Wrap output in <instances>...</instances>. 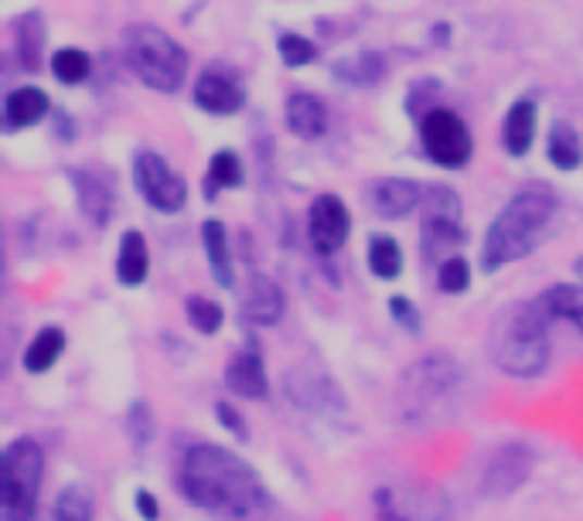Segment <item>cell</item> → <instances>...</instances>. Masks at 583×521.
<instances>
[{
  "label": "cell",
  "mask_w": 583,
  "mask_h": 521,
  "mask_svg": "<svg viewBox=\"0 0 583 521\" xmlns=\"http://www.w3.org/2000/svg\"><path fill=\"white\" fill-rule=\"evenodd\" d=\"M182 491L185 498L222 518L246 521L266 508V491L257 471L236 454L198 443L182 460Z\"/></svg>",
  "instance_id": "1"
},
{
  "label": "cell",
  "mask_w": 583,
  "mask_h": 521,
  "mask_svg": "<svg viewBox=\"0 0 583 521\" xmlns=\"http://www.w3.org/2000/svg\"><path fill=\"white\" fill-rule=\"evenodd\" d=\"M560 212V201L546 188H525L495 215L481 246V270L495 273L509 263H519L529 252H536L539 243L549 236V228Z\"/></svg>",
  "instance_id": "2"
},
{
  "label": "cell",
  "mask_w": 583,
  "mask_h": 521,
  "mask_svg": "<svg viewBox=\"0 0 583 521\" xmlns=\"http://www.w3.org/2000/svg\"><path fill=\"white\" fill-rule=\"evenodd\" d=\"M549 310L543 300L509 303L492 321L488 355L505 375L536 379L549 364Z\"/></svg>",
  "instance_id": "3"
},
{
  "label": "cell",
  "mask_w": 583,
  "mask_h": 521,
  "mask_svg": "<svg viewBox=\"0 0 583 521\" xmlns=\"http://www.w3.org/2000/svg\"><path fill=\"white\" fill-rule=\"evenodd\" d=\"M123 59L150 92H177L188 79V51L158 24H134L123 35Z\"/></svg>",
  "instance_id": "4"
},
{
  "label": "cell",
  "mask_w": 583,
  "mask_h": 521,
  "mask_svg": "<svg viewBox=\"0 0 583 521\" xmlns=\"http://www.w3.org/2000/svg\"><path fill=\"white\" fill-rule=\"evenodd\" d=\"M464 382V369L450 355H426L413 361L399 379L396 402L407 420H423L444 399L454 396V388Z\"/></svg>",
  "instance_id": "5"
},
{
  "label": "cell",
  "mask_w": 583,
  "mask_h": 521,
  "mask_svg": "<svg viewBox=\"0 0 583 521\" xmlns=\"http://www.w3.org/2000/svg\"><path fill=\"white\" fill-rule=\"evenodd\" d=\"M4 511L8 521H35L45 477V454L35 439H14L4 450Z\"/></svg>",
  "instance_id": "6"
},
{
  "label": "cell",
  "mask_w": 583,
  "mask_h": 521,
  "mask_svg": "<svg viewBox=\"0 0 583 521\" xmlns=\"http://www.w3.org/2000/svg\"><path fill=\"white\" fill-rule=\"evenodd\" d=\"M420 140H423L426 158L441 168H450V171L464 168L474 153L471 126L454 110H444V107H430L420 116Z\"/></svg>",
  "instance_id": "7"
},
{
  "label": "cell",
  "mask_w": 583,
  "mask_h": 521,
  "mask_svg": "<svg viewBox=\"0 0 583 521\" xmlns=\"http://www.w3.org/2000/svg\"><path fill=\"white\" fill-rule=\"evenodd\" d=\"M134 181H137L140 198H144L150 208L164 212V215L182 212L185 201H188L185 177L177 174V171L161 158V153H154V150H140L137 158H134Z\"/></svg>",
  "instance_id": "8"
},
{
  "label": "cell",
  "mask_w": 583,
  "mask_h": 521,
  "mask_svg": "<svg viewBox=\"0 0 583 521\" xmlns=\"http://www.w3.org/2000/svg\"><path fill=\"white\" fill-rule=\"evenodd\" d=\"M464 239L461 198L454 188L437 185L423 195V246L426 252H444Z\"/></svg>",
  "instance_id": "9"
},
{
  "label": "cell",
  "mask_w": 583,
  "mask_h": 521,
  "mask_svg": "<svg viewBox=\"0 0 583 521\" xmlns=\"http://www.w3.org/2000/svg\"><path fill=\"white\" fill-rule=\"evenodd\" d=\"M532 467H536V454L525 443H505V447H498L488 457L485 471H481V494L485 498H509L529 481Z\"/></svg>",
  "instance_id": "10"
},
{
  "label": "cell",
  "mask_w": 583,
  "mask_h": 521,
  "mask_svg": "<svg viewBox=\"0 0 583 521\" xmlns=\"http://www.w3.org/2000/svg\"><path fill=\"white\" fill-rule=\"evenodd\" d=\"M72 188H75V204H79L83 219L92 228H107L113 212H116V181L103 168H72Z\"/></svg>",
  "instance_id": "11"
},
{
  "label": "cell",
  "mask_w": 583,
  "mask_h": 521,
  "mask_svg": "<svg viewBox=\"0 0 583 521\" xmlns=\"http://www.w3.org/2000/svg\"><path fill=\"white\" fill-rule=\"evenodd\" d=\"M284 388L297 409L324 412V415L327 409H345V396L338 393V385L318 364H297V369H290Z\"/></svg>",
  "instance_id": "12"
},
{
  "label": "cell",
  "mask_w": 583,
  "mask_h": 521,
  "mask_svg": "<svg viewBox=\"0 0 583 521\" xmlns=\"http://www.w3.org/2000/svg\"><path fill=\"white\" fill-rule=\"evenodd\" d=\"M351 232V215L338 195H321L314 198L311 212H308V239L314 246V252L332 256L345 246Z\"/></svg>",
  "instance_id": "13"
},
{
  "label": "cell",
  "mask_w": 583,
  "mask_h": 521,
  "mask_svg": "<svg viewBox=\"0 0 583 521\" xmlns=\"http://www.w3.org/2000/svg\"><path fill=\"white\" fill-rule=\"evenodd\" d=\"M284 310H287V297H284L281 286L263 273H252L249 283H246L243 310H239L243 321L257 324V327H273L284 318Z\"/></svg>",
  "instance_id": "14"
},
{
  "label": "cell",
  "mask_w": 583,
  "mask_h": 521,
  "mask_svg": "<svg viewBox=\"0 0 583 521\" xmlns=\"http://www.w3.org/2000/svg\"><path fill=\"white\" fill-rule=\"evenodd\" d=\"M195 107L198 110H206L212 116H230L243 107V89L236 86L233 75H225L219 69H206L195 79Z\"/></svg>",
  "instance_id": "15"
},
{
  "label": "cell",
  "mask_w": 583,
  "mask_h": 521,
  "mask_svg": "<svg viewBox=\"0 0 583 521\" xmlns=\"http://www.w3.org/2000/svg\"><path fill=\"white\" fill-rule=\"evenodd\" d=\"M369 198H372L375 215L407 219L417 204H423V188L417 185V181H407V177H383L372 185Z\"/></svg>",
  "instance_id": "16"
},
{
  "label": "cell",
  "mask_w": 583,
  "mask_h": 521,
  "mask_svg": "<svg viewBox=\"0 0 583 521\" xmlns=\"http://www.w3.org/2000/svg\"><path fill=\"white\" fill-rule=\"evenodd\" d=\"M284 116L290 134L300 140H321L327 134V123H332L327 120V107L314 92H290Z\"/></svg>",
  "instance_id": "17"
},
{
  "label": "cell",
  "mask_w": 583,
  "mask_h": 521,
  "mask_svg": "<svg viewBox=\"0 0 583 521\" xmlns=\"http://www.w3.org/2000/svg\"><path fill=\"white\" fill-rule=\"evenodd\" d=\"M536 123H539V110L532 99H516L509 107V113H505V126H501V140H505V150H509L512 158L529 153L532 140H536Z\"/></svg>",
  "instance_id": "18"
},
{
  "label": "cell",
  "mask_w": 583,
  "mask_h": 521,
  "mask_svg": "<svg viewBox=\"0 0 583 521\" xmlns=\"http://www.w3.org/2000/svg\"><path fill=\"white\" fill-rule=\"evenodd\" d=\"M225 385L233 388L236 396L243 399H263L266 396V369H263V361L260 355H252V351H239L233 361H230V369H225Z\"/></svg>",
  "instance_id": "19"
},
{
  "label": "cell",
  "mask_w": 583,
  "mask_h": 521,
  "mask_svg": "<svg viewBox=\"0 0 583 521\" xmlns=\"http://www.w3.org/2000/svg\"><path fill=\"white\" fill-rule=\"evenodd\" d=\"M48 110H52V99H48L38 86L11 89L8 99H4V116H8L11 129H24V126L41 123L48 116Z\"/></svg>",
  "instance_id": "20"
},
{
  "label": "cell",
  "mask_w": 583,
  "mask_h": 521,
  "mask_svg": "<svg viewBox=\"0 0 583 521\" xmlns=\"http://www.w3.org/2000/svg\"><path fill=\"white\" fill-rule=\"evenodd\" d=\"M150 273V249L140 232H123L120 256H116V276L123 286H140Z\"/></svg>",
  "instance_id": "21"
},
{
  "label": "cell",
  "mask_w": 583,
  "mask_h": 521,
  "mask_svg": "<svg viewBox=\"0 0 583 521\" xmlns=\"http://www.w3.org/2000/svg\"><path fill=\"white\" fill-rule=\"evenodd\" d=\"M201 243H206L209 266H212L215 283L233 286L236 273H233V252H230V236H225V225L219 219H209L206 225H201Z\"/></svg>",
  "instance_id": "22"
},
{
  "label": "cell",
  "mask_w": 583,
  "mask_h": 521,
  "mask_svg": "<svg viewBox=\"0 0 583 521\" xmlns=\"http://www.w3.org/2000/svg\"><path fill=\"white\" fill-rule=\"evenodd\" d=\"M546 158L553 161V168H560V171H576L583 164V140H580V134H576L570 123L556 120L549 126Z\"/></svg>",
  "instance_id": "23"
},
{
  "label": "cell",
  "mask_w": 583,
  "mask_h": 521,
  "mask_svg": "<svg viewBox=\"0 0 583 521\" xmlns=\"http://www.w3.org/2000/svg\"><path fill=\"white\" fill-rule=\"evenodd\" d=\"M14 51L17 62L24 69H38L41 65V51H45V21L38 11H28L14 21Z\"/></svg>",
  "instance_id": "24"
},
{
  "label": "cell",
  "mask_w": 583,
  "mask_h": 521,
  "mask_svg": "<svg viewBox=\"0 0 583 521\" xmlns=\"http://www.w3.org/2000/svg\"><path fill=\"white\" fill-rule=\"evenodd\" d=\"M546 303V310L553 318H560L567 324H573L580 334H583V286H573V283H556L549 290L539 297Z\"/></svg>",
  "instance_id": "25"
},
{
  "label": "cell",
  "mask_w": 583,
  "mask_h": 521,
  "mask_svg": "<svg viewBox=\"0 0 583 521\" xmlns=\"http://www.w3.org/2000/svg\"><path fill=\"white\" fill-rule=\"evenodd\" d=\"M65 351V331L62 327H41L35 342L24 351V369L28 372H48Z\"/></svg>",
  "instance_id": "26"
},
{
  "label": "cell",
  "mask_w": 583,
  "mask_h": 521,
  "mask_svg": "<svg viewBox=\"0 0 583 521\" xmlns=\"http://www.w3.org/2000/svg\"><path fill=\"white\" fill-rule=\"evenodd\" d=\"M335 75L348 86H359V89H369L375 83L386 79V59L375 55V51H362L359 59H345L335 65Z\"/></svg>",
  "instance_id": "27"
},
{
  "label": "cell",
  "mask_w": 583,
  "mask_h": 521,
  "mask_svg": "<svg viewBox=\"0 0 583 521\" xmlns=\"http://www.w3.org/2000/svg\"><path fill=\"white\" fill-rule=\"evenodd\" d=\"M96 518V498L86 484L62 487L55 501V521H92Z\"/></svg>",
  "instance_id": "28"
},
{
  "label": "cell",
  "mask_w": 583,
  "mask_h": 521,
  "mask_svg": "<svg viewBox=\"0 0 583 521\" xmlns=\"http://www.w3.org/2000/svg\"><path fill=\"white\" fill-rule=\"evenodd\" d=\"M92 72V59L86 55L83 48H59L52 55V75L62 86H79L89 79Z\"/></svg>",
  "instance_id": "29"
},
{
  "label": "cell",
  "mask_w": 583,
  "mask_h": 521,
  "mask_svg": "<svg viewBox=\"0 0 583 521\" xmlns=\"http://www.w3.org/2000/svg\"><path fill=\"white\" fill-rule=\"evenodd\" d=\"M369 270L379 280H396L402 270V249L393 236H372L369 243Z\"/></svg>",
  "instance_id": "30"
},
{
  "label": "cell",
  "mask_w": 583,
  "mask_h": 521,
  "mask_svg": "<svg viewBox=\"0 0 583 521\" xmlns=\"http://www.w3.org/2000/svg\"><path fill=\"white\" fill-rule=\"evenodd\" d=\"M243 185V164L233 150H219L209 161V191L222 188H239Z\"/></svg>",
  "instance_id": "31"
},
{
  "label": "cell",
  "mask_w": 583,
  "mask_h": 521,
  "mask_svg": "<svg viewBox=\"0 0 583 521\" xmlns=\"http://www.w3.org/2000/svg\"><path fill=\"white\" fill-rule=\"evenodd\" d=\"M276 51H281L284 65H290V69H303V65H311L318 59V45L311 38H303V35H294V32L281 35Z\"/></svg>",
  "instance_id": "32"
},
{
  "label": "cell",
  "mask_w": 583,
  "mask_h": 521,
  "mask_svg": "<svg viewBox=\"0 0 583 521\" xmlns=\"http://www.w3.org/2000/svg\"><path fill=\"white\" fill-rule=\"evenodd\" d=\"M185 314L195 324V331H201V334H215L222 327V307L215 300H209V297H198V294L188 297L185 300Z\"/></svg>",
  "instance_id": "33"
},
{
  "label": "cell",
  "mask_w": 583,
  "mask_h": 521,
  "mask_svg": "<svg viewBox=\"0 0 583 521\" xmlns=\"http://www.w3.org/2000/svg\"><path fill=\"white\" fill-rule=\"evenodd\" d=\"M437 286L444 294H464L471 286V266L464 263V256H450L437 270Z\"/></svg>",
  "instance_id": "34"
},
{
  "label": "cell",
  "mask_w": 583,
  "mask_h": 521,
  "mask_svg": "<svg viewBox=\"0 0 583 521\" xmlns=\"http://www.w3.org/2000/svg\"><path fill=\"white\" fill-rule=\"evenodd\" d=\"M126 423H131V436H134L137 447H147V443L154 439V412H150L147 402H134L131 420Z\"/></svg>",
  "instance_id": "35"
},
{
  "label": "cell",
  "mask_w": 583,
  "mask_h": 521,
  "mask_svg": "<svg viewBox=\"0 0 583 521\" xmlns=\"http://www.w3.org/2000/svg\"><path fill=\"white\" fill-rule=\"evenodd\" d=\"M389 310H393V318L407 327V331H420V310L407 300V297H393L389 300Z\"/></svg>",
  "instance_id": "36"
},
{
  "label": "cell",
  "mask_w": 583,
  "mask_h": 521,
  "mask_svg": "<svg viewBox=\"0 0 583 521\" xmlns=\"http://www.w3.org/2000/svg\"><path fill=\"white\" fill-rule=\"evenodd\" d=\"M215 415H219V420H222L225 426H230L239 439H246V423H243L239 415L233 412V406H230V402H219V406H215Z\"/></svg>",
  "instance_id": "37"
},
{
  "label": "cell",
  "mask_w": 583,
  "mask_h": 521,
  "mask_svg": "<svg viewBox=\"0 0 583 521\" xmlns=\"http://www.w3.org/2000/svg\"><path fill=\"white\" fill-rule=\"evenodd\" d=\"M137 508L144 511V518H147V521H154V518H158V501L150 498L147 491H137Z\"/></svg>",
  "instance_id": "38"
},
{
  "label": "cell",
  "mask_w": 583,
  "mask_h": 521,
  "mask_svg": "<svg viewBox=\"0 0 583 521\" xmlns=\"http://www.w3.org/2000/svg\"><path fill=\"white\" fill-rule=\"evenodd\" d=\"M573 273H576V276L583 280V256H576V263H573Z\"/></svg>",
  "instance_id": "39"
}]
</instances>
